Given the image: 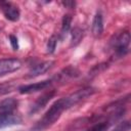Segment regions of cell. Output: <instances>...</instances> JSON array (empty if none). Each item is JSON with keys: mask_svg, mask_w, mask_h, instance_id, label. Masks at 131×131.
Wrapping results in <instances>:
<instances>
[{"mask_svg": "<svg viewBox=\"0 0 131 131\" xmlns=\"http://www.w3.org/2000/svg\"><path fill=\"white\" fill-rule=\"evenodd\" d=\"M50 84H51V80H44V81H41V82L24 85V86H20L18 88V92L20 94H30V93H33V92L43 90V89L47 88Z\"/></svg>", "mask_w": 131, "mask_h": 131, "instance_id": "8992f818", "label": "cell"}, {"mask_svg": "<svg viewBox=\"0 0 131 131\" xmlns=\"http://www.w3.org/2000/svg\"><path fill=\"white\" fill-rule=\"evenodd\" d=\"M96 92V90L94 88H91V87H87V88H83V89H80L74 93H72L71 95L67 96V100H68V103L70 105V107L76 105L77 103L81 102L82 100L86 99L87 97L91 96L92 94H94Z\"/></svg>", "mask_w": 131, "mask_h": 131, "instance_id": "3957f363", "label": "cell"}, {"mask_svg": "<svg viewBox=\"0 0 131 131\" xmlns=\"http://www.w3.org/2000/svg\"><path fill=\"white\" fill-rule=\"evenodd\" d=\"M130 127H131V125H130L129 121H123V122L119 123L112 131H129Z\"/></svg>", "mask_w": 131, "mask_h": 131, "instance_id": "e0dca14e", "label": "cell"}, {"mask_svg": "<svg viewBox=\"0 0 131 131\" xmlns=\"http://www.w3.org/2000/svg\"><path fill=\"white\" fill-rule=\"evenodd\" d=\"M56 44H57V37L55 35H52L49 38L48 42H47V52L48 53H53L54 50H55Z\"/></svg>", "mask_w": 131, "mask_h": 131, "instance_id": "2e32d148", "label": "cell"}, {"mask_svg": "<svg viewBox=\"0 0 131 131\" xmlns=\"http://www.w3.org/2000/svg\"><path fill=\"white\" fill-rule=\"evenodd\" d=\"M130 34L128 31H124L117 35L114 40H112L111 45L112 49L115 51L117 56H124L129 49V44H130Z\"/></svg>", "mask_w": 131, "mask_h": 131, "instance_id": "7a4b0ae2", "label": "cell"}, {"mask_svg": "<svg viewBox=\"0 0 131 131\" xmlns=\"http://www.w3.org/2000/svg\"><path fill=\"white\" fill-rule=\"evenodd\" d=\"M83 38V30L80 28H74L72 30V46L78 45Z\"/></svg>", "mask_w": 131, "mask_h": 131, "instance_id": "5bb4252c", "label": "cell"}, {"mask_svg": "<svg viewBox=\"0 0 131 131\" xmlns=\"http://www.w3.org/2000/svg\"><path fill=\"white\" fill-rule=\"evenodd\" d=\"M103 32V19L100 12H97L92 21V33L95 37H100Z\"/></svg>", "mask_w": 131, "mask_h": 131, "instance_id": "8fae6325", "label": "cell"}, {"mask_svg": "<svg viewBox=\"0 0 131 131\" xmlns=\"http://www.w3.org/2000/svg\"><path fill=\"white\" fill-rule=\"evenodd\" d=\"M21 123V117L14 112L12 113H0V128L14 126Z\"/></svg>", "mask_w": 131, "mask_h": 131, "instance_id": "5b68a950", "label": "cell"}, {"mask_svg": "<svg viewBox=\"0 0 131 131\" xmlns=\"http://www.w3.org/2000/svg\"><path fill=\"white\" fill-rule=\"evenodd\" d=\"M9 40H10V44L13 48V50H17L18 49V42H17V38L14 35H10L9 36Z\"/></svg>", "mask_w": 131, "mask_h": 131, "instance_id": "ffe728a7", "label": "cell"}, {"mask_svg": "<svg viewBox=\"0 0 131 131\" xmlns=\"http://www.w3.org/2000/svg\"><path fill=\"white\" fill-rule=\"evenodd\" d=\"M111 124L112 123L108 120L95 122V124H93L87 131H106L108 129V127L111 126Z\"/></svg>", "mask_w": 131, "mask_h": 131, "instance_id": "4fadbf2b", "label": "cell"}, {"mask_svg": "<svg viewBox=\"0 0 131 131\" xmlns=\"http://www.w3.org/2000/svg\"><path fill=\"white\" fill-rule=\"evenodd\" d=\"M68 108H70V105L68 103L67 97H62V98L56 100L49 107V110L44 114V116L37 122V124L34 127V130L41 131V130H44V129L52 126L59 119L61 113Z\"/></svg>", "mask_w": 131, "mask_h": 131, "instance_id": "6da1fadb", "label": "cell"}, {"mask_svg": "<svg viewBox=\"0 0 131 131\" xmlns=\"http://www.w3.org/2000/svg\"><path fill=\"white\" fill-rule=\"evenodd\" d=\"M62 4L64 6H67V7H73V6H75V2H73V1H66V2H62Z\"/></svg>", "mask_w": 131, "mask_h": 131, "instance_id": "44dd1931", "label": "cell"}, {"mask_svg": "<svg viewBox=\"0 0 131 131\" xmlns=\"http://www.w3.org/2000/svg\"><path fill=\"white\" fill-rule=\"evenodd\" d=\"M18 102L15 98L9 97L0 101V113H12L16 108Z\"/></svg>", "mask_w": 131, "mask_h": 131, "instance_id": "7c38bea8", "label": "cell"}, {"mask_svg": "<svg viewBox=\"0 0 131 131\" xmlns=\"http://www.w3.org/2000/svg\"><path fill=\"white\" fill-rule=\"evenodd\" d=\"M55 91L54 90H49L47 92H45L44 94H42L41 96H39L37 98V100L33 103V105L31 106V110H30V114H35L37 112H39L41 108H43L47 103L48 101L53 97Z\"/></svg>", "mask_w": 131, "mask_h": 131, "instance_id": "52a82bcc", "label": "cell"}, {"mask_svg": "<svg viewBox=\"0 0 131 131\" xmlns=\"http://www.w3.org/2000/svg\"><path fill=\"white\" fill-rule=\"evenodd\" d=\"M1 7H2V11L7 19H9L11 21H16L19 19L20 12H19V9L17 8V6H15L9 2H2Z\"/></svg>", "mask_w": 131, "mask_h": 131, "instance_id": "ba28073f", "label": "cell"}, {"mask_svg": "<svg viewBox=\"0 0 131 131\" xmlns=\"http://www.w3.org/2000/svg\"><path fill=\"white\" fill-rule=\"evenodd\" d=\"M53 64V61L51 60H47V61H43V62H40L38 64H36L35 67H33L30 72H29V77L30 78H35V77H38L40 75H43L44 73H46Z\"/></svg>", "mask_w": 131, "mask_h": 131, "instance_id": "9c48e42d", "label": "cell"}, {"mask_svg": "<svg viewBox=\"0 0 131 131\" xmlns=\"http://www.w3.org/2000/svg\"><path fill=\"white\" fill-rule=\"evenodd\" d=\"M21 68V61L17 58L0 59V77L13 73Z\"/></svg>", "mask_w": 131, "mask_h": 131, "instance_id": "277c9868", "label": "cell"}, {"mask_svg": "<svg viewBox=\"0 0 131 131\" xmlns=\"http://www.w3.org/2000/svg\"><path fill=\"white\" fill-rule=\"evenodd\" d=\"M106 63H100V64H97V66H95L93 69H92V71H91V74H89L90 76H95V75H97L98 73H100V72H102L105 68H106Z\"/></svg>", "mask_w": 131, "mask_h": 131, "instance_id": "d6986e66", "label": "cell"}, {"mask_svg": "<svg viewBox=\"0 0 131 131\" xmlns=\"http://www.w3.org/2000/svg\"><path fill=\"white\" fill-rule=\"evenodd\" d=\"M12 89H13V86L11 84H8V83L0 84V96L8 94L9 92L12 91Z\"/></svg>", "mask_w": 131, "mask_h": 131, "instance_id": "ac0fdd59", "label": "cell"}, {"mask_svg": "<svg viewBox=\"0 0 131 131\" xmlns=\"http://www.w3.org/2000/svg\"><path fill=\"white\" fill-rule=\"evenodd\" d=\"M79 76V71L76 69V68H73V67H68L66 69H63L60 73H58V75L54 78L56 81L58 82H67L69 81L70 79H73V78H76Z\"/></svg>", "mask_w": 131, "mask_h": 131, "instance_id": "30bf717a", "label": "cell"}, {"mask_svg": "<svg viewBox=\"0 0 131 131\" xmlns=\"http://www.w3.org/2000/svg\"><path fill=\"white\" fill-rule=\"evenodd\" d=\"M71 23H72V16L70 14H64L63 17H62V25H61V33H62V35L67 34L70 31Z\"/></svg>", "mask_w": 131, "mask_h": 131, "instance_id": "9a60e30c", "label": "cell"}]
</instances>
